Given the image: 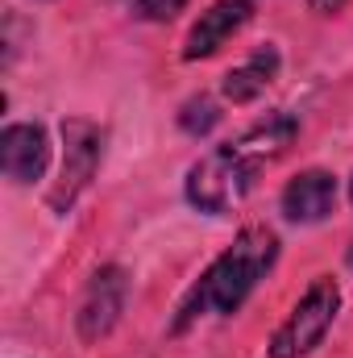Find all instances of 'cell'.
Listing matches in <instances>:
<instances>
[{
  "mask_svg": "<svg viewBox=\"0 0 353 358\" xmlns=\"http://www.w3.org/2000/svg\"><path fill=\"white\" fill-rule=\"evenodd\" d=\"M274 259H278V238H274V229H266V225L241 229L237 242L200 275V283H195L191 296L183 300L175 329H187V325H191L195 317H204V313L233 317V313L250 300V292L258 287V279L274 267Z\"/></svg>",
  "mask_w": 353,
  "mask_h": 358,
  "instance_id": "6da1fadb",
  "label": "cell"
},
{
  "mask_svg": "<svg viewBox=\"0 0 353 358\" xmlns=\"http://www.w3.org/2000/svg\"><path fill=\"white\" fill-rule=\"evenodd\" d=\"M337 313H341V287H337V279H333V275L312 279V287L295 300V308L287 313V321L274 329V338H270V358L312 355V350L329 338Z\"/></svg>",
  "mask_w": 353,
  "mask_h": 358,
  "instance_id": "7a4b0ae2",
  "label": "cell"
},
{
  "mask_svg": "<svg viewBox=\"0 0 353 358\" xmlns=\"http://www.w3.org/2000/svg\"><path fill=\"white\" fill-rule=\"evenodd\" d=\"M258 171H262V167L250 163V159L229 142V146L212 150L208 159H200V163L187 171L183 192H187L191 208H200V213H208V217H225V213L254 187V176H258Z\"/></svg>",
  "mask_w": 353,
  "mask_h": 358,
  "instance_id": "3957f363",
  "label": "cell"
},
{
  "mask_svg": "<svg viewBox=\"0 0 353 358\" xmlns=\"http://www.w3.org/2000/svg\"><path fill=\"white\" fill-rule=\"evenodd\" d=\"M104 138L108 134L88 117H67L63 121V167H59V179L46 196L54 213H71V204L96 179V167L104 159Z\"/></svg>",
  "mask_w": 353,
  "mask_h": 358,
  "instance_id": "277c9868",
  "label": "cell"
},
{
  "mask_svg": "<svg viewBox=\"0 0 353 358\" xmlns=\"http://www.w3.org/2000/svg\"><path fill=\"white\" fill-rule=\"evenodd\" d=\"M125 296H129L125 267L108 263L91 275L88 287H84V300H80V313H75V329L84 342H100L104 334H112V325L125 313Z\"/></svg>",
  "mask_w": 353,
  "mask_h": 358,
  "instance_id": "5b68a950",
  "label": "cell"
},
{
  "mask_svg": "<svg viewBox=\"0 0 353 358\" xmlns=\"http://www.w3.org/2000/svg\"><path fill=\"white\" fill-rule=\"evenodd\" d=\"M50 138L42 125H4L0 134V171L13 183H33L46 176Z\"/></svg>",
  "mask_w": 353,
  "mask_h": 358,
  "instance_id": "8992f818",
  "label": "cell"
},
{
  "mask_svg": "<svg viewBox=\"0 0 353 358\" xmlns=\"http://www.w3.org/2000/svg\"><path fill=\"white\" fill-rule=\"evenodd\" d=\"M250 13H254L250 0H216V4H212L208 13H200V21L187 29V38H183V59L195 63V59L216 55V50L250 21Z\"/></svg>",
  "mask_w": 353,
  "mask_h": 358,
  "instance_id": "52a82bcc",
  "label": "cell"
},
{
  "mask_svg": "<svg viewBox=\"0 0 353 358\" xmlns=\"http://www.w3.org/2000/svg\"><path fill=\"white\" fill-rule=\"evenodd\" d=\"M278 204H283V217L287 221L316 225V221H324L337 208V176L333 171H320V167L299 171V176L283 187V200Z\"/></svg>",
  "mask_w": 353,
  "mask_h": 358,
  "instance_id": "ba28073f",
  "label": "cell"
},
{
  "mask_svg": "<svg viewBox=\"0 0 353 358\" xmlns=\"http://www.w3.org/2000/svg\"><path fill=\"white\" fill-rule=\"evenodd\" d=\"M278 67H283V59H278V50L274 46H258L241 67H233L229 76H225V100H233V104H250V100H258L274 80H278Z\"/></svg>",
  "mask_w": 353,
  "mask_h": 358,
  "instance_id": "9c48e42d",
  "label": "cell"
},
{
  "mask_svg": "<svg viewBox=\"0 0 353 358\" xmlns=\"http://www.w3.org/2000/svg\"><path fill=\"white\" fill-rule=\"evenodd\" d=\"M295 134H299V125H295V117H287V113H270L266 121H258L254 129H246L233 146L250 159V163H258L266 167L270 159H278L291 142H295Z\"/></svg>",
  "mask_w": 353,
  "mask_h": 358,
  "instance_id": "30bf717a",
  "label": "cell"
},
{
  "mask_svg": "<svg viewBox=\"0 0 353 358\" xmlns=\"http://www.w3.org/2000/svg\"><path fill=\"white\" fill-rule=\"evenodd\" d=\"M216 121H220V108H216L212 96H191V100H183V108H179V129L191 134V138H204Z\"/></svg>",
  "mask_w": 353,
  "mask_h": 358,
  "instance_id": "8fae6325",
  "label": "cell"
},
{
  "mask_svg": "<svg viewBox=\"0 0 353 358\" xmlns=\"http://www.w3.org/2000/svg\"><path fill=\"white\" fill-rule=\"evenodd\" d=\"M183 8H187V0H133V13L142 21H171Z\"/></svg>",
  "mask_w": 353,
  "mask_h": 358,
  "instance_id": "7c38bea8",
  "label": "cell"
},
{
  "mask_svg": "<svg viewBox=\"0 0 353 358\" xmlns=\"http://www.w3.org/2000/svg\"><path fill=\"white\" fill-rule=\"evenodd\" d=\"M341 4H345V0H308V8H312V13H337Z\"/></svg>",
  "mask_w": 353,
  "mask_h": 358,
  "instance_id": "4fadbf2b",
  "label": "cell"
},
{
  "mask_svg": "<svg viewBox=\"0 0 353 358\" xmlns=\"http://www.w3.org/2000/svg\"><path fill=\"white\" fill-rule=\"evenodd\" d=\"M350 200H353V179H350ZM350 267H353V246H350Z\"/></svg>",
  "mask_w": 353,
  "mask_h": 358,
  "instance_id": "5bb4252c",
  "label": "cell"
}]
</instances>
